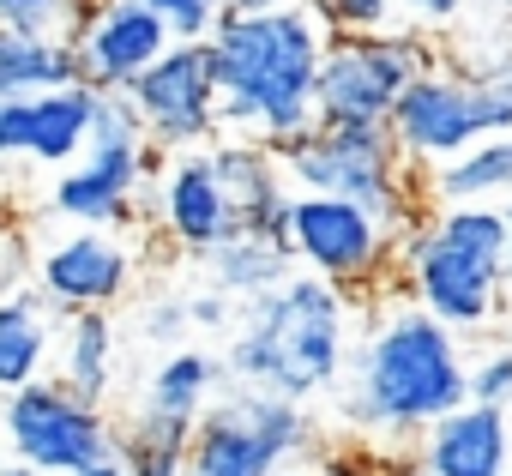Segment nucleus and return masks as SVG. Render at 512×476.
<instances>
[{
  "mask_svg": "<svg viewBox=\"0 0 512 476\" xmlns=\"http://www.w3.org/2000/svg\"><path fill=\"white\" fill-rule=\"evenodd\" d=\"M422 476H512V410L464 398L416 434Z\"/></svg>",
  "mask_w": 512,
  "mask_h": 476,
  "instance_id": "obj_17",
  "label": "nucleus"
},
{
  "mask_svg": "<svg viewBox=\"0 0 512 476\" xmlns=\"http://www.w3.org/2000/svg\"><path fill=\"white\" fill-rule=\"evenodd\" d=\"M470 0H398V19L404 25H422V31H446L464 19Z\"/></svg>",
  "mask_w": 512,
  "mask_h": 476,
  "instance_id": "obj_34",
  "label": "nucleus"
},
{
  "mask_svg": "<svg viewBox=\"0 0 512 476\" xmlns=\"http://www.w3.org/2000/svg\"><path fill=\"white\" fill-rule=\"evenodd\" d=\"M187 446L193 440H175V434H157L139 422L121 428V458L133 476H187Z\"/></svg>",
  "mask_w": 512,
  "mask_h": 476,
  "instance_id": "obj_27",
  "label": "nucleus"
},
{
  "mask_svg": "<svg viewBox=\"0 0 512 476\" xmlns=\"http://www.w3.org/2000/svg\"><path fill=\"white\" fill-rule=\"evenodd\" d=\"M428 199H482V205L512 199V133H482L470 151L428 169Z\"/></svg>",
  "mask_w": 512,
  "mask_h": 476,
  "instance_id": "obj_23",
  "label": "nucleus"
},
{
  "mask_svg": "<svg viewBox=\"0 0 512 476\" xmlns=\"http://www.w3.org/2000/svg\"><path fill=\"white\" fill-rule=\"evenodd\" d=\"M223 374H229V368H223L211 350H169L163 368L151 374L145 404H139L133 422H139V428H157V434H175V440H193L205 404H211L217 386H223Z\"/></svg>",
  "mask_w": 512,
  "mask_h": 476,
  "instance_id": "obj_19",
  "label": "nucleus"
},
{
  "mask_svg": "<svg viewBox=\"0 0 512 476\" xmlns=\"http://www.w3.org/2000/svg\"><path fill=\"white\" fill-rule=\"evenodd\" d=\"M0 476H37L31 464H7V470H0Z\"/></svg>",
  "mask_w": 512,
  "mask_h": 476,
  "instance_id": "obj_40",
  "label": "nucleus"
},
{
  "mask_svg": "<svg viewBox=\"0 0 512 476\" xmlns=\"http://www.w3.org/2000/svg\"><path fill=\"white\" fill-rule=\"evenodd\" d=\"M97 13V0H0L7 31H37V37H73Z\"/></svg>",
  "mask_w": 512,
  "mask_h": 476,
  "instance_id": "obj_25",
  "label": "nucleus"
},
{
  "mask_svg": "<svg viewBox=\"0 0 512 476\" xmlns=\"http://www.w3.org/2000/svg\"><path fill=\"white\" fill-rule=\"evenodd\" d=\"M235 302L241 296H229V290H199V296H187V314H193V326H205V332H229L235 326Z\"/></svg>",
  "mask_w": 512,
  "mask_h": 476,
  "instance_id": "obj_33",
  "label": "nucleus"
},
{
  "mask_svg": "<svg viewBox=\"0 0 512 476\" xmlns=\"http://www.w3.org/2000/svg\"><path fill=\"white\" fill-rule=\"evenodd\" d=\"M296 181V193H338L368 205L374 217H386L398 235L416 229V217L428 211V175L404 157L392 121H314L302 133H290L284 145H272Z\"/></svg>",
  "mask_w": 512,
  "mask_h": 476,
  "instance_id": "obj_5",
  "label": "nucleus"
},
{
  "mask_svg": "<svg viewBox=\"0 0 512 476\" xmlns=\"http://www.w3.org/2000/svg\"><path fill=\"white\" fill-rule=\"evenodd\" d=\"M133 103L145 115V133L157 151H199L223 133L217 121V61L205 37H175L133 85Z\"/></svg>",
  "mask_w": 512,
  "mask_h": 476,
  "instance_id": "obj_10",
  "label": "nucleus"
},
{
  "mask_svg": "<svg viewBox=\"0 0 512 476\" xmlns=\"http://www.w3.org/2000/svg\"><path fill=\"white\" fill-rule=\"evenodd\" d=\"M205 266H211V284L217 290H229V296H266L272 284H284L290 272H296V254L284 248V242H272V235H247V229H235L223 248H211L205 254Z\"/></svg>",
  "mask_w": 512,
  "mask_h": 476,
  "instance_id": "obj_24",
  "label": "nucleus"
},
{
  "mask_svg": "<svg viewBox=\"0 0 512 476\" xmlns=\"http://www.w3.org/2000/svg\"><path fill=\"white\" fill-rule=\"evenodd\" d=\"M302 7L338 37V31H380L398 19V0H302Z\"/></svg>",
  "mask_w": 512,
  "mask_h": 476,
  "instance_id": "obj_29",
  "label": "nucleus"
},
{
  "mask_svg": "<svg viewBox=\"0 0 512 476\" xmlns=\"http://www.w3.org/2000/svg\"><path fill=\"white\" fill-rule=\"evenodd\" d=\"M97 85L73 79V85H55V91H37L31 97V163H49V169H67L91 151V121H97Z\"/></svg>",
  "mask_w": 512,
  "mask_h": 476,
  "instance_id": "obj_20",
  "label": "nucleus"
},
{
  "mask_svg": "<svg viewBox=\"0 0 512 476\" xmlns=\"http://www.w3.org/2000/svg\"><path fill=\"white\" fill-rule=\"evenodd\" d=\"M91 145H151V133H145V115H139L133 91H103V97H97Z\"/></svg>",
  "mask_w": 512,
  "mask_h": 476,
  "instance_id": "obj_28",
  "label": "nucleus"
},
{
  "mask_svg": "<svg viewBox=\"0 0 512 476\" xmlns=\"http://www.w3.org/2000/svg\"><path fill=\"white\" fill-rule=\"evenodd\" d=\"M500 217H506V260H512V199H500Z\"/></svg>",
  "mask_w": 512,
  "mask_h": 476,
  "instance_id": "obj_39",
  "label": "nucleus"
},
{
  "mask_svg": "<svg viewBox=\"0 0 512 476\" xmlns=\"http://www.w3.org/2000/svg\"><path fill=\"white\" fill-rule=\"evenodd\" d=\"M470 398L512 410V344H494V350L470 368Z\"/></svg>",
  "mask_w": 512,
  "mask_h": 476,
  "instance_id": "obj_30",
  "label": "nucleus"
},
{
  "mask_svg": "<svg viewBox=\"0 0 512 476\" xmlns=\"http://www.w3.org/2000/svg\"><path fill=\"white\" fill-rule=\"evenodd\" d=\"M157 175V145H91L55 181V211L67 223H133L145 181Z\"/></svg>",
  "mask_w": 512,
  "mask_h": 476,
  "instance_id": "obj_15",
  "label": "nucleus"
},
{
  "mask_svg": "<svg viewBox=\"0 0 512 476\" xmlns=\"http://www.w3.org/2000/svg\"><path fill=\"white\" fill-rule=\"evenodd\" d=\"M308 434V404L241 380L205 404L187 446V476H278Z\"/></svg>",
  "mask_w": 512,
  "mask_h": 476,
  "instance_id": "obj_6",
  "label": "nucleus"
},
{
  "mask_svg": "<svg viewBox=\"0 0 512 476\" xmlns=\"http://www.w3.org/2000/svg\"><path fill=\"white\" fill-rule=\"evenodd\" d=\"M217 61V121L223 133L284 145L290 133L314 127V85L332 31L302 7L272 13H223L205 37Z\"/></svg>",
  "mask_w": 512,
  "mask_h": 476,
  "instance_id": "obj_1",
  "label": "nucleus"
},
{
  "mask_svg": "<svg viewBox=\"0 0 512 476\" xmlns=\"http://www.w3.org/2000/svg\"><path fill=\"white\" fill-rule=\"evenodd\" d=\"M392 133L404 145V157L428 175L440 169L446 157L470 151L482 139V109L470 97V79H464V61H434L428 73H416L404 85V97L392 103Z\"/></svg>",
  "mask_w": 512,
  "mask_h": 476,
  "instance_id": "obj_11",
  "label": "nucleus"
},
{
  "mask_svg": "<svg viewBox=\"0 0 512 476\" xmlns=\"http://www.w3.org/2000/svg\"><path fill=\"white\" fill-rule=\"evenodd\" d=\"M133 278H139V254L97 223H79L73 235H61V242H49L37 254V284L61 314L115 308L133 290Z\"/></svg>",
  "mask_w": 512,
  "mask_h": 476,
  "instance_id": "obj_13",
  "label": "nucleus"
},
{
  "mask_svg": "<svg viewBox=\"0 0 512 476\" xmlns=\"http://www.w3.org/2000/svg\"><path fill=\"white\" fill-rule=\"evenodd\" d=\"M217 181L235 199V217L247 235H272V242L290 248V205H296V181L284 169V157L266 139H241V133H217L211 145Z\"/></svg>",
  "mask_w": 512,
  "mask_h": 476,
  "instance_id": "obj_16",
  "label": "nucleus"
},
{
  "mask_svg": "<svg viewBox=\"0 0 512 476\" xmlns=\"http://www.w3.org/2000/svg\"><path fill=\"white\" fill-rule=\"evenodd\" d=\"M440 61L434 31L422 25H380V31H338L320 61L314 115L320 121H392V103L416 73Z\"/></svg>",
  "mask_w": 512,
  "mask_h": 476,
  "instance_id": "obj_7",
  "label": "nucleus"
},
{
  "mask_svg": "<svg viewBox=\"0 0 512 476\" xmlns=\"http://www.w3.org/2000/svg\"><path fill=\"white\" fill-rule=\"evenodd\" d=\"M31 97H0V163L31 157Z\"/></svg>",
  "mask_w": 512,
  "mask_h": 476,
  "instance_id": "obj_32",
  "label": "nucleus"
},
{
  "mask_svg": "<svg viewBox=\"0 0 512 476\" xmlns=\"http://www.w3.org/2000/svg\"><path fill=\"white\" fill-rule=\"evenodd\" d=\"M61 308L37 290H7L0 296V392H19L31 380L55 374V350H61Z\"/></svg>",
  "mask_w": 512,
  "mask_h": 476,
  "instance_id": "obj_18",
  "label": "nucleus"
},
{
  "mask_svg": "<svg viewBox=\"0 0 512 476\" xmlns=\"http://www.w3.org/2000/svg\"><path fill=\"white\" fill-rule=\"evenodd\" d=\"M302 476H338V464H332V470H302Z\"/></svg>",
  "mask_w": 512,
  "mask_h": 476,
  "instance_id": "obj_41",
  "label": "nucleus"
},
{
  "mask_svg": "<svg viewBox=\"0 0 512 476\" xmlns=\"http://www.w3.org/2000/svg\"><path fill=\"white\" fill-rule=\"evenodd\" d=\"M79 49V79L97 91H127L169 43V19L151 7V0H97V13L67 37Z\"/></svg>",
  "mask_w": 512,
  "mask_h": 476,
  "instance_id": "obj_14",
  "label": "nucleus"
},
{
  "mask_svg": "<svg viewBox=\"0 0 512 476\" xmlns=\"http://www.w3.org/2000/svg\"><path fill=\"white\" fill-rule=\"evenodd\" d=\"M506 338H512V308H506Z\"/></svg>",
  "mask_w": 512,
  "mask_h": 476,
  "instance_id": "obj_42",
  "label": "nucleus"
},
{
  "mask_svg": "<svg viewBox=\"0 0 512 476\" xmlns=\"http://www.w3.org/2000/svg\"><path fill=\"white\" fill-rule=\"evenodd\" d=\"M151 7L169 19L175 37H211L223 19V0H151Z\"/></svg>",
  "mask_w": 512,
  "mask_h": 476,
  "instance_id": "obj_31",
  "label": "nucleus"
},
{
  "mask_svg": "<svg viewBox=\"0 0 512 476\" xmlns=\"http://www.w3.org/2000/svg\"><path fill=\"white\" fill-rule=\"evenodd\" d=\"M73 476H133V470H127V458H103V464H85V470H73Z\"/></svg>",
  "mask_w": 512,
  "mask_h": 476,
  "instance_id": "obj_38",
  "label": "nucleus"
},
{
  "mask_svg": "<svg viewBox=\"0 0 512 476\" xmlns=\"http://www.w3.org/2000/svg\"><path fill=\"white\" fill-rule=\"evenodd\" d=\"M470 97L482 109V133H512V55H488V61H464Z\"/></svg>",
  "mask_w": 512,
  "mask_h": 476,
  "instance_id": "obj_26",
  "label": "nucleus"
},
{
  "mask_svg": "<svg viewBox=\"0 0 512 476\" xmlns=\"http://www.w3.org/2000/svg\"><path fill=\"white\" fill-rule=\"evenodd\" d=\"M223 368L296 404L332 392L350 368V290L320 272H290L266 296H247Z\"/></svg>",
  "mask_w": 512,
  "mask_h": 476,
  "instance_id": "obj_3",
  "label": "nucleus"
},
{
  "mask_svg": "<svg viewBox=\"0 0 512 476\" xmlns=\"http://www.w3.org/2000/svg\"><path fill=\"white\" fill-rule=\"evenodd\" d=\"M470 398V368L458 356V332L428 314L416 296L392 302L368 320L362 350L350 356V386H344V416L368 440H410L446 410Z\"/></svg>",
  "mask_w": 512,
  "mask_h": 476,
  "instance_id": "obj_2",
  "label": "nucleus"
},
{
  "mask_svg": "<svg viewBox=\"0 0 512 476\" xmlns=\"http://www.w3.org/2000/svg\"><path fill=\"white\" fill-rule=\"evenodd\" d=\"M151 229L169 235V248H187V254H211L241 229L235 199L217 181V163H211L205 145L199 151H175L151 175Z\"/></svg>",
  "mask_w": 512,
  "mask_h": 476,
  "instance_id": "obj_12",
  "label": "nucleus"
},
{
  "mask_svg": "<svg viewBox=\"0 0 512 476\" xmlns=\"http://www.w3.org/2000/svg\"><path fill=\"white\" fill-rule=\"evenodd\" d=\"M0 434H7L13 458L31 464L37 476H73L85 464L121 458V428L109 422V410L97 398L73 392L55 374L7 392V404H0Z\"/></svg>",
  "mask_w": 512,
  "mask_h": 476,
  "instance_id": "obj_8",
  "label": "nucleus"
},
{
  "mask_svg": "<svg viewBox=\"0 0 512 476\" xmlns=\"http://www.w3.org/2000/svg\"><path fill=\"white\" fill-rule=\"evenodd\" d=\"M272 7H296V0H223V13H272Z\"/></svg>",
  "mask_w": 512,
  "mask_h": 476,
  "instance_id": "obj_37",
  "label": "nucleus"
},
{
  "mask_svg": "<svg viewBox=\"0 0 512 476\" xmlns=\"http://www.w3.org/2000/svg\"><path fill=\"white\" fill-rule=\"evenodd\" d=\"M398 248H404V235L356 199L296 193V205H290L296 266L332 278L338 290H386L398 278Z\"/></svg>",
  "mask_w": 512,
  "mask_h": 476,
  "instance_id": "obj_9",
  "label": "nucleus"
},
{
  "mask_svg": "<svg viewBox=\"0 0 512 476\" xmlns=\"http://www.w3.org/2000/svg\"><path fill=\"white\" fill-rule=\"evenodd\" d=\"M0 404H7V392H0Z\"/></svg>",
  "mask_w": 512,
  "mask_h": 476,
  "instance_id": "obj_43",
  "label": "nucleus"
},
{
  "mask_svg": "<svg viewBox=\"0 0 512 476\" xmlns=\"http://www.w3.org/2000/svg\"><path fill=\"white\" fill-rule=\"evenodd\" d=\"M506 13H512V0H506Z\"/></svg>",
  "mask_w": 512,
  "mask_h": 476,
  "instance_id": "obj_44",
  "label": "nucleus"
},
{
  "mask_svg": "<svg viewBox=\"0 0 512 476\" xmlns=\"http://www.w3.org/2000/svg\"><path fill=\"white\" fill-rule=\"evenodd\" d=\"M79 79V49L67 37L7 31L0 25V97H37Z\"/></svg>",
  "mask_w": 512,
  "mask_h": 476,
  "instance_id": "obj_22",
  "label": "nucleus"
},
{
  "mask_svg": "<svg viewBox=\"0 0 512 476\" xmlns=\"http://www.w3.org/2000/svg\"><path fill=\"white\" fill-rule=\"evenodd\" d=\"M398 272H404V290L428 314H440L452 332L488 326L512 302L506 296L512 260H506V217H500V205L434 199L416 217V229L404 235Z\"/></svg>",
  "mask_w": 512,
  "mask_h": 476,
  "instance_id": "obj_4",
  "label": "nucleus"
},
{
  "mask_svg": "<svg viewBox=\"0 0 512 476\" xmlns=\"http://www.w3.org/2000/svg\"><path fill=\"white\" fill-rule=\"evenodd\" d=\"M19 272H25V242L0 223V296L7 290H19Z\"/></svg>",
  "mask_w": 512,
  "mask_h": 476,
  "instance_id": "obj_36",
  "label": "nucleus"
},
{
  "mask_svg": "<svg viewBox=\"0 0 512 476\" xmlns=\"http://www.w3.org/2000/svg\"><path fill=\"white\" fill-rule=\"evenodd\" d=\"M181 326H193V314H187V302H157V308L145 314V332H151L157 344H169V350H175V338H181Z\"/></svg>",
  "mask_w": 512,
  "mask_h": 476,
  "instance_id": "obj_35",
  "label": "nucleus"
},
{
  "mask_svg": "<svg viewBox=\"0 0 512 476\" xmlns=\"http://www.w3.org/2000/svg\"><path fill=\"white\" fill-rule=\"evenodd\" d=\"M115 368H121V338L109 308H79L61 320V350H55V380H67L85 398H109L115 392Z\"/></svg>",
  "mask_w": 512,
  "mask_h": 476,
  "instance_id": "obj_21",
  "label": "nucleus"
}]
</instances>
